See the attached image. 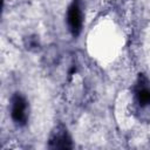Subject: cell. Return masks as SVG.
Listing matches in <instances>:
<instances>
[{
    "label": "cell",
    "instance_id": "obj_3",
    "mask_svg": "<svg viewBox=\"0 0 150 150\" xmlns=\"http://www.w3.org/2000/svg\"><path fill=\"white\" fill-rule=\"evenodd\" d=\"M11 103H12V109H11L12 120L19 125H25L27 122V101L25 100L23 96L16 93L13 95Z\"/></svg>",
    "mask_w": 150,
    "mask_h": 150
},
{
    "label": "cell",
    "instance_id": "obj_4",
    "mask_svg": "<svg viewBox=\"0 0 150 150\" xmlns=\"http://www.w3.org/2000/svg\"><path fill=\"white\" fill-rule=\"evenodd\" d=\"M135 97L141 107L150 105V87L148 86V81L143 75H139L135 87Z\"/></svg>",
    "mask_w": 150,
    "mask_h": 150
},
{
    "label": "cell",
    "instance_id": "obj_1",
    "mask_svg": "<svg viewBox=\"0 0 150 150\" xmlns=\"http://www.w3.org/2000/svg\"><path fill=\"white\" fill-rule=\"evenodd\" d=\"M67 25L73 36H77L82 30L83 15L81 9V1L73 0L67 9Z\"/></svg>",
    "mask_w": 150,
    "mask_h": 150
},
{
    "label": "cell",
    "instance_id": "obj_2",
    "mask_svg": "<svg viewBox=\"0 0 150 150\" xmlns=\"http://www.w3.org/2000/svg\"><path fill=\"white\" fill-rule=\"evenodd\" d=\"M48 148H50V149H63V150L73 148L71 138H70L67 129L63 125H59L52 131L49 141H48Z\"/></svg>",
    "mask_w": 150,
    "mask_h": 150
},
{
    "label": "cell",
    "instance_id": "obj_5",
    "mask_svg": "<svg viewBox=\"0 0 150 150\" xmlns=\"http://www.w3.org/2000/svg\"><path fill=\"white\" fill-rule=\"evenodd\" d=\"M26 46H27V48H35V47H38V46H39L38 39H36L35 36H29L28 40H27Z\"/></svg>",
    "mask_w": 150,
    "mask_h": 150
}]
</instances>
